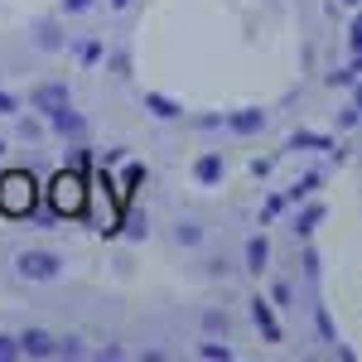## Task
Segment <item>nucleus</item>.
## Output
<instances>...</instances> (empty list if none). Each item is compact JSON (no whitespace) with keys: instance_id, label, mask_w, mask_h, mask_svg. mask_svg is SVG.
I'll return each instance as SVG.
<instances>
[{"instance_id":"nucleus-7","label":"nucleus","mask_w":362,"mask_h":362,"mask_svg":"<svg viewBox=\"0 0 362 362\" xmlns=\"http://www.w3.org/2000/svg\"><path fill=\"white\" fill-rule=\"evenodd\" d=\"M261 126H266V112H256V107H242V112L227 116V131L232 136H256Z\"/></svg>"},{"instance_id":"nucleus-4","label":"nucleus","mask_w":362,"mask_h":362,"mask_svg":"<svg viewBox=\"0 0 362 362\" xmlns=\"http://www.w3.org/2000/svg\"><path fill=\"white\" fill-rule=\"evenodd\" d=\"M63 107H73V87L58 83V78L54 83H39L34 92H29V112H39L44 121H49L54 112H63Z\"/></svg>"},{"instance_id":"nucleus-16","label":"nucleus","mask_w":362,"mask_h":362,"mask_svg":"<svg viewBox=\"0 0 362 362\" xmlns=\"http://www.w3.org/2000/svg\"><path fill=\"white\" fill-rule=\"evenodd\" d=\"M15 358H25L20 353V334H0V362H15Z\"/></svg>"},{"instance_id":"nucleus-2","label":"nucleus","mask_w":362,"mask_h":362,"mask_svg":"<svg viewBox=\"0 0 362 362\" xmlns=\"http://www.w3.org/2000/svg\"><path fill=\"white\" fill-rule=\"evenodd\" d=\"M15 276L29 280V285H49V280L63 276V256L49 247H25L15 251Z\"/></svg>"},{"instance_id":"nucleus-22","label":"nucleus","mask_w":362,"mask_h":362,"mask_svg":"<svg viewBox=\"0 0 362 362\" xmlns=\"http://www.w3.org/2000/svg\"><path fill=\"white\" fill-rule=\"evenodd\" d=\"M15 112H20V102H15V97L0 87V116H15Z\"/></svg>"},{"instance_id":"nucleus-24","label":"nucleus","mask_w":362,"mask_h":362,"mask_svg":"<svg viewBox=\"0 0 362 362\" xmlns=\"http://www.w3.org/2000/svg\"><path fill=\"white\" fill-rule=\"evenodd\" d=\"M5 150H10V145H5V140H0V160H5Z\"/></svg>"},{"instance_id":"nucleus-9","label":"nucleus","mask_w":362,"mask_h":362,"mask_svg":"<svg viewBox=\"0 0 362 362\" xmlns=\"http://www.w3.org/2000/svg\"><path fill=\"white\" fill-rule=\"evenodd\" d=\"M223 155H198L194 160V179L198 184H218V179H223Z\"/></svg>"},{"instance_id":"nucleus-5","label":"nucleus","mask_w":362,"mask_h":362,"mask_svg":"<svg viewBox=\"0 0 362 362\" xmlns=\"http://www.w3.org/2000/svg\"><path fill=\"white\" fill-rule=\"evenodd\" d=\"M20 353L25 358H58V334L29 324V329H20Z\"/></svg>"},{"instance_id":"nucleus-18","label":"nucleus","mask_w":362,"mask_h":362,"mask_svg":"<svg viewBox=\"0 0 362 362\" xmlns=\"http://www.w3.org/2000/svg\"><path fill=\"white\" fill-rule=\"evenodd\" d=\"M78 58H83V63H97V58H102V44H97V39L78 44Z\"/></svg>"},{"instance_id":"nucleus-8","label":"nucleus","mask_w":362,"mask_h":362,"mask_svg":"<svg viewBox=\"0 0 362 362\" xmlns=\"http://www.w3.org/2000/svg\"><path fill=\"white\" fill-rule=\"evenodd\" d=\"M34 44H39L44 54H58V49H63L68 39H63V29H58L54 20H44V25H34Z\"/></svg>"},{"instance_id":"nucleus-20","label":"nucleus","mask_w":362,"mask_h":362,"mask_svg":"<svg viewBox=\"0 0 362 362\" xmlns=\"http://www.w3.org/2000/svg\"><path fill=\"white\" fill-rule=\"evenodd\" d=\"M203 324H208V334H218V329L227 334V314H218V309H208V314H203Z\"/></svg>"},{"instance_id":"nucleus-21","label":"nucleus","mask_w":362,"mask_h":362,"mask_svg":"<svg viewBox=\"0 0 362 362\" xmlns=\"http://www.w3.org/2000/svg\"><path fill=\"white\" fill-rule=\"evenodd\" d=\"M198 353H203V358H232V348H227V343H203Z\"/></svg>"},{"instance_id":"nucleus-15","label":"nucleus","mask_w":362,"mask_h":362,"mask_svg":"<svg viewBox=\"0 0 362 362\" xmlns=\"http://www.w3.org/2000/svg\"><path fill=\"white\" fill-rule=\"evenodd\" d=\"M20 136H25V140H39V136H44V116H39V112L20 116Z\"/></svg>"},{"instance_id":"nucleus-17","label":"nucleus","mask_w":362,"mask_h":362,"mask_svg":"<svg viewBox=\"0 0 362 362\" xmlns=\"http://www.w3.org/2000/svg\"><path fill=\"white\" fill-rule=\"evenodd\" d=\"M58 358H83V338H58Z\"/></svg>"},{"instance_id":"nucleus-12","label":"nucleus","mask_w":362,"mask_h":362,"mask_svg":"<svg viewBox=\"0 0 362 362\" xmlns=\"http://www.w3.org/2000/svg\"><path fill=\"white\" fill-rule=\"evenodd\" d=\"M92 165V150H87L83 140H73V155H63V169H73V174H87Z\"/></svg>"},{"instance_id":"nucleus-11","label":"nucleus","mask_w":362,"mask_h":362,"mask_svg":"<svg viewBox=\"0 0 362 362\" xmlns=\"http://www.w3.org/2000/svg\"><path fill=\"white\" fill-rule=\"evenodd\" d=\"M251 319L261 324V334L271 338V343H276V338H280V324H276V314L266 309V300H251Z\"/></svg>"},{"instance_id":"nucleus-1","label":"nucleus","mask_w":362,"mask_h":362,"mask_svg":"<svg viewBox=\"0 0 362 362\" xmlns=\"http://www.w3.org/2000/svg\"><path fill=\"white\" fill-rule=\"evenodd\" d=\"M34 208H39V184L25 169H5L0 174V213L5 218H29Z\"/></svg>"},{"instance_id":"nucleus-13","label":"nucleus","mask_w":362,"mask_h":362,"mask_svg":"<svg viewBox=\"0 0 362 362\" xmlns=\"http://www.w3.org/2000/svg\"><path fill=\"white\" fill-rule=\"evenodd\" d=\"M174 242H179V247H198V242H203V227L198 223H179L174 227Z\"/></svg>"},{"instance_id":"nucleus-19","label":"nucleus","mask_w":362,"mask_h":362,"mask_svg":"<svg viewBox=\"0 0 362 362\" xmlns=\"http://www.w3.org/2000/svg\"><path fill=\"white\" fill-rule=\"evenodd\" d=\"M92 5H97V0H63V5H58V10H63V15H87V10H92Z\"/></svg>"},{"instance_id":"nucleus-14","label":"nucleus","mask_w":362,"mask_h":362,"mask_svg":"<svg viewBox=\"0 0 362 362\" xmlns=\"http://www.w3.org/2000/svg\"><path fill=\"white\" fill-rule=\"evenodd\" d=\"M266 256H271L266 242H261V237H251V242H247V266H251V271H261V266H266Z\"/></svg>"},{"instance_id":"nucleus-6","label":"nucleus","mask_w":362,"mask_h":362,"mask_svg":"<svg viewBox=\"0 0 362 362\" xmlns=\"http://www.w3.org/2000/svg\"><path fill=\"white\" fill-rule=\"evenodd\" d=\"M49 131H54L58 140H83L87 136V116L73 112V107H63V112L49 116Z\"/></svg>"},{"instance_id":"nucleus-3","label":"nucleus","mask_w":362,"mask_h":362,"mask_svg":"<svg viewBox=\"0 0 362 362\" xmlns=\"http://www.w3.org/2000/svg\"><path fill=\"white\" fill-rule=\"evenodd\" d=\"M49 208H54L58 218H78L83 213V174L58 169L54 184H49Z\"/></svg>"},{"instance_id":"nucleus-23","label":"nucleus","mask_w":362,"mask_h":362,"mask_svg":"<svg viewBox=\"0 0 362 362\" xmlns=\"http://www.w3.org/2000/svg\"><path fill=\"white\" fill-rule=\"evenodd\" d=\"M107 5H112V10H126V5H131V0H107Z\"/></svg>"},{"instance_id":"nucleus-10","label":"nucleus","mask_w":362,"mask_h":362,"mask_svg":"<svg viewBox=\"0 0 362 362\" xmlns=\"http://www.w3.org/2000/svg\"><path fill=\"white\" fill-rule=\"evenodd\" d=\"M145 112L160 116V121H174V116H184V112H179V102H169L165 92H145Z\"/></svg>"}]
</instances>
